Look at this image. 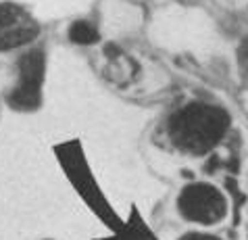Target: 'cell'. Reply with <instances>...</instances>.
I'll return each instance as SVG.
<instances>
[{
  "label": "cell",
  "instance_id": "1",
  "mask_svg": "<svg viewBox=\"0 0 248 240\" xmlns=\"http://www.w3.org/2000/svg\"><path fill=\"white\" fill-rule=\"evenodd\" d=\"M232 128V117L223 107L204 100H190L175 109L165 121V134L177 150L202 157L221 144Z\"/></svg>",
  "mask_w": 248,
  "mask_h": 240
},
{
  "label": "cell",
  "instance_id": "2",
  "mask_svg": "<svg viewBox=\"0 0 248 240\" xmlns=\"http://www.w3.org/2000/svg\"><path fill=\"white\" fill-rule=\"evenodd\" d=\"M177 211L192 224L215 225L227 215V198L209 182H192L177 196Z\"/></svg>",
  "mask_w": 248,
  "mask_h": 240
},
{
  "label": "cell",
  "instance_id": "3",
  "mask_svg": "<svg viewBox=\"0 0 248 240\" xmlns=\"http://www.w3.org/2000/svg\"><path fill=\"white\" fill-rule=\"evenodd\" d=\"M46 57L40 48L27 50L17 63V84L9 94V105L17 111H33L42 102Z\"/></svg>",
  "mask_w": 248,
  "mask_h": 240
},
{
  "label": "cell",
  "instance_id": "4",
  "mask_svg": "<svg viewBox=\"0 0 248 240\" xmlns=\"http://www.w3.org/2000/svg\"><path fill=\"white\" fill-rule=\"evenodd\" d=\"M38 25L36 23H15L0 32V52L15 50L19 46H27L38 38Z\"/></svg>",
  "mask_w": 248,
  "mask_h": 240
},
{
  "label": "cell",
  "instance_id": "5",
  "mask_svg": "<svg viewBox=\"0 0 248 240\" xmlns=\"http://www.w3.org/2000/svg\"><path fill=\"white\" fill-rule=\"evenodd\" d=\"M69 40L75 44H81V46H88V44H96L100 40V33L98 30L90 23V21H73L71 27H69Z\"/></svg>",
  "mask_w": 248,
  "mask_h": 240
},
{
  "label": "cell",
  "instance_id": "6",
  "mask_svg": "<svg viewBox=\"0 0 248 240\" xmlns=\"http://www.w3.org/2000/svg\"><path fill=\"white\" fill-rule=\"evenodd\" d=\"M23 9L13 2H0V32L6 27L15 25L19 21H23Z\"/></svg>",
  "mask_w": 248,
  "mask_h": 240
},
{
  "label": "cell",
  "instance_id": "7",
  "mask_svg": "<svg viewBox=\"0 0 248 240\" xmlns=\"http://www.w3.org/2000/svg\"><path fill=\"white\" fill-rule=\"evenodd\" d=\"M238 61H240V71H242L244 80L248 81V40H244L238 50Z\"/></svg>",
  "mask_w": 248,
  "mask_h": 240
},
{
  "label": "cell",
  "instance_id": "8",
  "mask_svg": "<svg viewBox=\"0 0 248 240\" xmlns=\"http://www.w3.org/2000/svg\"><path fill=\"white\" fill-rule=\"evenodd\" d=\"M180 240H221V238H217L213 234H204V232H190V234L182 236Z\"/></svg>",
  "mask_w": 248,
  "mask_h": 240
}]
</instances>
